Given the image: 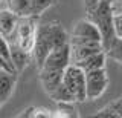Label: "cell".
<instances>
[{
  "instance_id": "cell-15",
  "label": "cell",
  "mask_w": 122,
  "mask_h": 118,
  "mask_svg": "<svg viewBox=\"0 0 122 118\" xmlns=\"http://www.w3.org/2000/svg\"><path fill=\"white\" fill-rule=\"evenodd\" d=\"M95 117L99 118H122V98H117L104 109H101Z\"/></svg>"
},
{
  "instance_id": "cell-13",
  "label": "cell",
  "mask_w": 122,
  "mask_h": 118,
  "mask_svg": "<svg viewBox=\"0 0 122 118\" xmlns=\"http://www.w3.org/2000/svg\"><path fill=\"white\" fill-rule=\"evenodd\" d=\"M18 22V17L11 9L0 11V35L9 37L15 29V25Z\"/></svg>"
},
{
  "instance_id": "cell-11",
  "label": "cell",
  "mask_w": 122,
  "mask_h": 118,
  "mask_svg": "<svg viewBox=\"0 0 122 118\" xmlns=\"http://www.w3.org/2000/svg\"><path fill=\"white\" fill-rule=\"evenodd\" d=\"M105 58H107V54L104 51H99L96 54L90 55V57H86V58L79 60L73 64L79 66L84 72L87 71H95V69H99V67H105Z\"/></svg>"
},
{
  "instance_id": "cell-17",
  "label": "cell",
  "mask_w": 122,
  "mask_h": 118,
  "mask_svg": "<svg viewBox=\"0 0 122 118\" xmlns=\"http://www.w3.org/2000/svg\"><path fill=\"white\" fill-rule=\"evenodd\" d=\"M104 52L110 57V58L122 63V37H114L113 41L110 43V46L107 48Z\"/></svg>"
},
{
  "instance_id": "cell-22",
  "label": "cell",
  "mask_w": 122,
  "mask_h": 118,
  "mask_svg": "<svg viewBox=\"0 0 122 118\" xmlns=\"http://www.w3.org/2000/svg\"><path fill=\"white\" fill-rule=\"evenodd\" d=\"M0 2H2V0H0Z\"/></svg>"
},
{
  "instance_id": "cell-4",
  "label": "cell",
  "mask_w": 122,
  "mask_h": 118,
  "mask_svg": "<svg viewBox=\"0 0 122 118\" xmlns=\"http://www.w3.org/2000/svg\"><path fill=\"white\" fill-rule=\"evenodd\" d=\"M34 16L29 17H18V22L15 25V29L12 31L11 35H14L12 43L18 45L25 51L30 52L34 45V34H35V22H34Z\"/></svg>"
},
{
  "instance_id": "cell-14",
  "label": "cell",
  "mask_w": 122,
  "mask_h": 118,
  "mask_svg": "<svg viewBox=\"0 0 122 118\" xmlns=\"http://www.w3.org/2000/svg\"><path fill=\"white\" fill-rule=\"evenodd\" d=\"M49 97H51L53 101L61 103V104H69V103L76 101V100H75V95L63 84V81H61L60 84L52 90V92H49Z\"/></svg>"
},
{
  "instance_id": "cell-6",
  "label": "cell",
  "mask_w": 122,
  "mask_h": 118,
  "mask_svg": "<svg viewBox=\"0 0 122 118\" xmlns=\"http://www.w3.org/2000/svg\"><path fill=\"white\" fill-rule=\"evenodd\" d=\"M70 64V46L69 41L61 46L52 49L44 58L40 69H49V71H64Z\"/></svg>"
},
{
  "instance_id": "cell-12",
  "label": "cell",
  "mask_w": 122,
  "mask_h": 118,
  "mask_svg": "<svg viewBox=\"0 0 122 118\" xmlns=\"http://www.w3.org/2000/svg\"><path fill=\"white\" fill-rule=\"evenodd\" d=\"M64 71H49V69H40V80L43 84L46 92H52L56 86L61 83L63 80Z\"/></svg>"
},
{
  "instance_id": "cell-16",
  "label": "cell",
  "mask_w": 122,
  "mask_h": 118,
  "mask_svg": "<svg viewBox=\"0 0 122 118\" xmlns=\"http://www.w3.org/2000/svg\"><path fill=\"white\" fill-rule=\"evenodd\" d=\"M9 9L17 17H29L30 14V2L29 0H9Z\"/></svg>"
},
{
  "instance_id": "cell-20",
  "label": "cell",
  "mask_w": 122,
  "mask_h": 118,
  "mask_svg": "<svg viewBox=\"0 0 122 118\" xmlns=\"http://www.w3.org/2000/svg\"><path fill=\"white\" fill-rule=\"evenodd\" d=\"M2 71H3V69H2V67H0V72H2Z\"/></svg>"
},
{
  "instance_id": "cell-7",
  "label": "cell",
  "mask_w": 122,
  "mask_h": 118,
  "mask_svg": "<svg viewBox=\"0 0 122 118\" xmlns=\"http://www.w3.org/2000/svg\"><path fill=\"white\" fill-rule=\"evenodd\" d=\"M70 46V45H69ZM99 51H104L101 41H90V43H84V45H76V46H70V63H76L79 60L90 57L93 54H96Z\"/></svg>"
},
{
  "instance_id": "cell-9",
  "label": "cell",
  "mask_w": 122,
  "mask_h": 118,
  "mask_svg": "<svg viewBox=\"0 0 122 118\" xmlns=\"http://www.w3.org/2000/svg\"><path fill=\"white\" fill-rule=\"evenodd\" d=\"M15 87V74L2 71L0 72V104L6 103L11 98Z\"/></svg>"
},
{
  "instance_id": "cell-5",
  "label": "cell",
  "mask_w": 122,
  "mask_h": 118,
  "mask_svg": "<svg viewBox=\"0 0 122 118\" xmlns=\"http://www.w3.org/2000/svg\"><path fill=\"white\" fill-rule=\"evenodd\" d=\"M108 86L105 67H99L95 71L86 72V98L87 100H96L99 98Z\"/></svg>"
},
{
  "instance_id": "cell-2",
  "label": "cell",
  "mask_w": 122,
  "mask_h": 118,
  "mask_svg": "<svg viewBox=\"0 0 122 118\" xmlns=\"http://www.w3.org/2000/svg\"><path fill=\"white\" fill-rule=\"evenodd\" d=\"M86 11L89 14V20L93 22L101 32V43L105 51L113 41V39L116 37L113 29V14H114L113 3L99 0L93 5L86 6Z\"/></svg>"
},
{
  "instance_id": "cell-10",
  "label": "cell",
  "mask_w": 122,
  "mask_h": 118,
  "mask_svg": "<svg viewBox=\"0 0 122 118\" xmlns=\"http://www.w3.org/2000/svg\"><path fill=\"white\" fill-rule=\"evenodd\" d=\"M9 48H11V63H12L15 72H21L28 66L30 60V52L25 51L15 43H9Z\"/></svg>"
},
{
  "instance_id": "cell-3",
  "label": "cell",
  "mask_w": 122,
  "mask_h": 118,
  "mask_svg": "<svg viewBox=\"0 0 122 118\" xmlns=\"http://www.w3.org/2000/svg\"><path fill=\"white\" fill-rule=\"evenodd\" d=\"M63 84L75 95L76 101H86V72L79 66L70 63L64 69L63 74Z\"/></svg>"
},
{
  "instance_id": "cell-19",
  "label": "cell",
  "mask_w": 122,
  "mask_h": 118,
  "mask_svg": "<svg viewBox=\"0 0 122 118\" xmlns=\"http://www.w3.org/2000/svg\"><path fill=\"white\" fill-rule=\"evenodd\" d=\"M0 67H2V69H3V71H8V72H14V74H17V72H15V71H14V67H12V66H11V64H9V63H8V62H6V60H3V58H2V57H0Z\"/></svg>"
},
{
  "instance_id": "cell-21",
  "label": "cell",
  "mask_w": 122,
  "mask_h": 118,
  "mask_svg": "<svg viewBox=\"0 0 122 118\" xmlns=\"http://www.w3.org/2000/svg\"><path fill=\"white\" fill-rule=\"evenodd\" d=\"M119 2H121V3H122V0H119Z\"/></svg>"
},
{
  "instance_id": "cell-1",
  "label": "cell",
  "mask_w": 122,
  "mask_h": 118,
  "mask_svg": "<svg viewBox=\"0 0 122 118\" xmlns=\"http://www.w3.org/2000/svg\"><path fill=\"white\" fill-rule=\"evenodd\" d=\"M69 37L67 32L60 23H44L35 28V34H34V45L30 49V57L35 60L37 66L41 67L44 58L52 49L61 46V45L67 43Z\"/></svg>"
},
{
  "instance_id": "cell-8",
  "label": "cell",
  "mask_w": 122,
  "mask_h": 118,
  "mask_svg": "<svg viewBox=\"0 0 122 118\" xmlns=\"http://www.w3.org/2000/svg\"><path fill=\"white\" fill-rule=\"evenodd\" d=\"M72 35L81 37V39L90 41H101V32L92 20H79L72 31Z\"/></svg>"
},
{
  "instance_id": "cell-18",
  "label": "cell",
  "mask_w": 122,
  "mask_h": 118,
  "mask_svg": "<svg viewBox=\"0 0 122 118\" xmlns=\"http://www.w3.org/2000/svg\"><path fill=\"white\" fill-rule=\"evenodd\" d=\"M30 2V14L34 17H38L40 14H43L46 9H49L53 6L58 0H29Z\"/></svg>"
}]
</instances>
